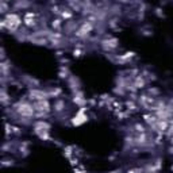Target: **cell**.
Listing matches in <instances>:
<instances>
[{"mask_svg":"<svg viewBox=\"0 0 173 173\" xmlns=\"http://www.w3.org/2000/svg\"><path fill=\"white\" fill-rule=\"evenodd\" d=\"M37 107H39V110H41V111H43V110L47 111V110H49V108H47V107H49V104H47L46 101H45V103H43V101H39L38 104H37Z\"/></svg>","mask_w":173,"mask_h":173,"instance_id":"obj_1","label":"cell"}]
</instances>
